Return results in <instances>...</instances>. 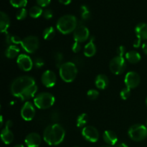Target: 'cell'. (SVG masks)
<instances>
[{
  "label": "cell",
  "mask_w": 147,
  "mask_h": 147,
  "mask_svg": "<svg viewBox=\"0 0 147 147\" xmlns=\"http://www.w3.org/2000/svg\"><path fill=\"white\" fill-rule=\"evenodd\" d=\"M65 131L64 128L58 123L49 125L43 132V139L50 146L60 144L64 140Z\"/></svg>",
  "instance_id": "1"
},
{
  "label": "cell",
  "mask_w": 147,
  "mask_h": 147,
  "mask_svg": "<svg viewBox=\"0 0 147 147\" xmlns=\"http://www.w3.org/2000/svg\"><path fill=\"white\" fill-rule=\"evenodd\" d=\"M35 84V80L32 77L29 76H23L17 78L11 83V94L14 96L20 98L22 93L31 86Z\"/></svg>",
  "instance_id": "2"
},
{
  "label": "cell",
  "mask_w": 147,
  "mask_h": 147,
  "mask_svg": "<svg viewBox=\"0 0 147 147\" xmlns=\"http://www.w3.org/2000/svg\"><path fill=\"white\" fill-rule=\"evenodd\" d=\"M78 27L77 19L72 14H66L60 17L57 22L56 27L63 34H70L74 32Z\"/></svg>",
  "instance_id": "3"
},
{
  "label": "cell",
  "mask_w": 147,
  "mask_h": 147,
  "mask_svg": "<svg viewBox=\"0 0 147 147\" xmlns=\"http://www.w3.org/2000/svg\"><path fill=\"white\" fill-rule=\"evenodd\" d=\"M60 76L63 81L71 83L76 79L78 74V68L76 65L73 62L64 63L60 67Z\"/></svg>",
  "instance_id": "4"
},
{
  "label": "cell",
  "mask_w": 147,
  "mask_h": 147,
  "mask_svg": "<svg viewBox=\"0 0 147 147\" xmlns=\"http://www.w3.org/2000/svg\"><path fill=\"white\" fill-rule=\"evenodd\" d=\"M55 101L54 96L47 92L37 94L34 98V103L38 109H47L51 107Z\"/></svg>",
  "instance_id": "5"
},
{
  "label": "cell",
  "mask_w": 147,
  "mask_h": 147,
  "mask_svg": "<svg viewBox=\"0 0 147 147\" xmlns=\"http://www.w3.org/2000/svg\"><path fill=\"white\" fill-rule=\"evenodd\" d=\"M128 134L132 140L141 142L147 137V128L143 124H134L129 128Z\"/></svg>",
  "instance_id": "6"
},
{
  "label": "cell",
  "mask_w": 147,
  "mask_h": 147,
  "mask_svg": "<svg viewBox=\"0 0 147 147\" xmlns=\"http://www.w3.org/2000/svg\"><path fill=\"white\" fill-rule=\"evenodd\" d=\"M126 67V63L125 58L121 56L114 57L110 62L109 68L112 73L115 75H120L124 72Z\"/></svg>",
  "instance_id": "7"
},
{
  "label": "cell",
  "mask_w": 147,
  "mask_h": 147,
  "mask_svg": "<svg viewBox=\"0 0 147 147\" xmlns=\"http://www.w3.org/2000/svg\"><path fill=\"white\" fill-rule=\"evenodd\" d=\"M40 42L35 36H28L22 40L21 46L27 53H34L38 49Z\"/></svg>",
  "instance_id": "8"
},
{
  "label": "cell",
  "mask_w": 147,
  "mask_h": 147,
  "mask_svg": "<svg viewBox=\"0 0 147 147\" xmlns=\"http://www.w3.org/2000/svg\"><path fill=\"white\" fill-rule=\"evenodd\" d=\"M89 34L90 32L88 27L83 24H79L73 32V38L75 42L80 43L86 41L88 39Z\"/></svg>",
  "instance_id": "9"
},
{
  "label": "cell",
  "mask_w": 147,
  "mask_h": 147,
  "mask_svg": "<svg viewBox=\"0 0 147 147\" xmlns=\"http://www.w3.org/2000/svg\"><path fill=\"white\" fill-rule=\"evenodd\" d=\"M141 78L136 72L129 71L126 73L124 78V83L126 87L130 89L135 88L139 85Z\"/></svg>",
  "instance_id": "10"
},
{
  "label": "cell",
  "mask_w": 147,
  "mask_h": 147,
  "mask_svg": "<svg viewBox=\"0 0 147 147\" xmlns=\"http://www.w3.org/2000/svg\"><path fill=\"white\" fill-rule=\"evenodd\" d=\"M82 135L86 140L92 143L97 142L99 138L98 131L94 126H85L82 130Z\"/></svg>",
  "instance_id": "11"
},
{
  "label": "cell",
  "mask_w": 147,
  "mask_h": 147,
  "mask_svg": "<svg viewBox=\"0 0 147 147\" xmlns=\"http://www.w3.org/2000/svg\"><path fill=\"white\" fill-rule=\"evenodd\" d=\"M17 63L19 67L24 71H30L33 67L32 60L29 55L26 54H21L17 57Z\"/></svg>",
  "instance_id": "12"
},
{
  "label": "cell",
  "mask_w": 147,
  "mask_h": 147,
  "mask_svg": "<svg viewBox=\"0 0 147 147\" xmlns=\"http://www.w3.org/2000/svg\"><path fill=\"white\" fill-rule=\"evenodd\" d=\"M35 115V109L34 105L30 102L27 101L23 105L21 109V116L24 120L30 121L33 119Z\"/></svg>",
  "instance_id": "13"
},
{
  "label": "cell",
  "mask_w": 147,
  "mask_h": 147,
  "mask_svg": "<svg viewBox=\"0 0 147 147\" xmlns=\"http://www.w3.org/2000/svg\"><path fill=\"white\" fill-rule=\"evenodd\" d=\"M12 124V121L10 120H8L7 121V123H6L5 127L1 131V140H2V142L5 144H11L12 142L13 139H14V134H13V133L10 130V128H11Z\"/></svg>",
  "instance_id": "14"
},
{
  "label": "cell",
  "mask_w": 147,
  "mask_h": 147,
  "mask_svg": "<svg viewBox=\"0 0 147 147\" xmlns=\"http://www.w3.org/2000/svg\"><path fill=\"white\" fill-rule=\"evenodd\" d=\"M41 80L42 84L47 88H52L57 82L55 73L52 70H46L42 75Z\"/></svg>",
  "instance_id": "15"
},
{
  "label": "cell",
  "mask_w": 147,
  "mask_h": 147,
  "mask_svg": "<svg viewBox=\"0 0 147 147\" xmlns=\"http://www.w3.org/2000/svg\"><path fill=\"white\" fill-rule=\"evenodd\" d=\"M42 142L41 136L37 133L29 134L24 139V143L27 147H38Z\"/></svg>",
  "instance_id": "16"
},
{
  "label": "cell",
  "mask_w": 147,
  "mask_h": 147,
  "mask_svg": "<svg viewBox=\"0 0 147 147\" xmlns=\"http://www.w3.org/2000/svg\"><path fill=\"white\" fill-rule=\"evenodd\" d=\"M103 140L105 141L106 144H108L110 146H113L116 145L118 142L117 135L116 134L115 132L111 130L105 131L103 134Z\"/></svg>",
  "instance_id": "17"
},
{
  "label": "cell",
  "mask_w": 147,
  "mask_h": 147,
  "mask_svg": "<svg viewBox=\"0 0 147 147\" xmlns=\"http://www.w3.org/2000/svg\"><path fill=\"white\" fill-rule=\"evenodd\" d=\"M96 53V47L94 43V37H91L90 39V41L84 47V55L86 57H93Z\"/></svg>",
  "instance_id": "18"
},
{
  "label": "cell",
  "mask_w": 147,
  "mask_h": 147,
  "mask_svg": "<svg viewBox=\"0 0 147 147\" xmlns=\"http://www.w3.org/2000/svg\"><path fill=\"white\" fill-rule=\"evenodd\" d=\"M135 32L136 37L141 40H147V24L146 23H139L135 27Z\"/></svg>",
  "instance_id": "19"
},
{
  "label": "cell",
  "mask_w": 147,
  "mask_h": 147,
  "mask_svg": "<svg viewBox=\"0 0 147 147\" xmlns=\"http://www.w3.org/2000/svg\"><path fill=\"white\" fill-rule=\"evenodd\" d=\"M10 25V20L9 16L4 11L0 12V29L1 33H7V30Z\"/></svg>",
  "instance_id": "20"
},
{
  "label": "cell",
  "mask_w": 147,
  "mask_h": 147,
  "mask_svg": "<svg viewBox=\"0 0 147 147\" xmlns=\"http://www.w3.org/2000/svg\"><path fill=\"white\" fill-rule=\"evenodd\" d=\"M109 78H108L107 76L103 74L98 75L96 78V80H95L96 86L100 90L106 88L107 86H109Z\"/></svg>",
  "instance_id": "21"
},
{
  "label": "cell",
  "mask_w": 147,
  "mask_h": 147,
  "mask_svg": "<svg viewBox=\"0 0 147 147\" xmlns=\"http://www.w3.org/2000/svg\"><path fill=\"white\" fill-rule=\"evenodd\" d=\"M37 88H37V85L36 84L27 88L22 93L21 96H20V98L22 100H26L31 98L34 97V95H35L36 93H37Z\"/></svg>",
  "instance_id": "22"
},
{
  "label": "cell",
  "mask_w": 147,
  "mask_h": 147,
  "mask_svg": "<svg viewBox=\"0 0 147 147\" xmlns=\"http://www.w3.org/2000/svg\"><path fill=\"white\" fill-rule=\"evenodd\" d=\"M125 57H126V59L129 63H133V64L139 63L141 60V58H142L141 55L138 52L134 51V50L126 53V55H125Z\"/></svg>",
  "instance_id": "23"
},
{
  "label": "cell",
  "mask_w": 147,
  "mask_h": 147,
  "mask_svg": "<svg viewBox=\"0 0 147 147\" xmlns=\"http://www.w3.org/2000/svg\"><path fill=\"white\" fill-rule=\"evenodd\" d=\"M20 53V48L17 45H10L7 47L5 51V55L7 58L12 59L17 57V55Z\"/></svg>",
  "instance_id": "24"
},
{
  "label": "cell",
  "mask_w": 147,
  "mask_h": 147,
  "mask_svg": "<svg viewBox=\"0 0 147 147\" xmlns=\"http://www.w3.org/2000/svg\"><path fill=\"white\" fill-rule=\"evenodd\" d=\"M43 10L40 6H34L31 7L29 10V14L32 18H38L41 15H42Z\"/></svg>",
  "instance_id": "25"
},
{
  "label": "cell",
  "mask_w": 147,
  "mask_h": 147,
  "mask_svg": "<svg viewBox=\"0 0 147 147\" xmlns=\"http://www.w3.org/2000/svg\"><path fill=\"white\" fill-rule=\"evenodd\" d=\"M55 30L53 27H48L45 28L42 33L43 38L46 40H52L55 37Z\"/></svg>",
  "instance_id": "26"
},
{
  "label": "cell",
  "mask_w": 147,
  "mask_h": 147,
  "mask_svg": "<svg viewBox=\"0 0 147 147\" xmlns=\"http://www.w3.org/2000/svg\"><path fill=\"white\" fill-rule=\"evenodd\" d=\"M80 14H81V18L83 20H88L90 18V12L87 6L82 5L80 7Z\"/></svg>",
  "instance_id": "27"
},
{
  "label": "cell",
  "mask_w": 147,
  "mask_h": 147,
  "mask_svg": "<svg viewBox=\"0 0 147 147\" xmlns=\"http://www.w3.org/2000/svg\"><path fill=\"white\" fill-rule=\"evenodd\" d=\"M88 115L86 113H83L80 114V116L78 117L77 119V126L78 127H82V126H85L88 122Z\"/></svg>",
  "instance_id": "28"
},
{
  "label": "cell",
  "mask_w": 147,
  "mask_h": 147,
  "mask_svg": "<svg viewBox=\"0 0 147 147\" xmlns=\"http://www.w3.org/2000/svg\"><path fill=\"white\" fill-rule=\"evenodd\" d=\"M9 2L16 8H24L27 4V0H9Z\"/></svg>",
  "instance_id": "29"
},
{
  "label": "cell",
  "mask_w": 147,
  "mask_h": 147,
  "mask_svg": "<svg viewBox=\"0 0 147 147\" xmlns=\"http://www.w3.org/2000/svg\"><path fill=\"white\" fill-rule=\"evenodd\" d=\"M54 58H55V60L56 66L60 68V66L63 64V63H62L63 60V53H60V52H56V53L54 54Z\"/></svg>",
  "instance_id": "30"
},
{
  "label": "cell",
  "mask_w": 147,
  "mask_h": 147,
  "mask_svg": "<svg viewBox=\"0 0 147 147\" xmlns=\"http://www.w3.org/2000/svg\"><path fill=\"white\" fill-rule=\"evenodd\" d=\"M27 15V11L25 8H21L16 14V18L18 20H22L26 18Z\"/></svg>",
  "instance_id": "31"
},
{
  "label": "cell",
  "mask_w": 147,
  "mask_h": 147,
  "mask_svg": "<svg viewBox=\"0 0 147 147\" xmlns=\"http://www.w3.org/2000/svg\"><path fill=\"white\" fill-rule=\"evenodd\" d=\"M131 95V89L129 88L126 87L121 90L120 93V96L123 100H126L129 98Z\"/></svg>",
  "instance_id": "32"
},
{
  "label": "cell",
  "mask_w": 147,
  "mask_h": 147,
  "mask_svg": "<svg viewBox=\"0 0 147 147\" xmlns=\"http://www.w3.org/2000/svg\"><path fill=\"white\" fill-rule=\"evenodd\" d=\"M98 91L97 90H95V89H90L87 93L88 98L89 99H90V100H95V99H96L98 97Z\"/></svg>",
  "instance_id": "33"
},
{
  "label": "cell",
  "mask_w": 147,
  "mask_h": 147,
  "mask_svg": "<svg viewBox=\"0 0 147 147\" xmlns=\"http://www.w3.org/2000/svg\"><path fill=\"white\" fill-rule=\"evenodd\" d=\"M33 63H34V66H35L37 68H40V67H42L45 65L44 60H43V59L40 57H35L34 61H33Z\"/></svg>",
  "instance_id": "34"
},
{
  "label": "cell",
  "mask_w": 147,
  "mask_h": 147,
  "mask_svg": "<svg viewBox=\"0 0 147 147\" xmlns=\"http://www.w3.org/2000/svg\"><path fill=\"white\" fill-rule=\"evenodd\" d=\"M42 16L45 19H46V20H50V19H51L53 16V11H52L51 9H46L43 10Z\"/></svg>",
  "instance_id": "35"
},
{
  "label": "cell",
  "mask_w": 147,
  "mask_h": 147,
  "mask_svg": "<svg viewBox=\"0 0 147 147\" xmlns=\"http://www.w3.org/2000/svg\"><path fill=\"white\" fill-rule=\"evenodd\" d=\"M36 1L40 7H45L50 4L51 0H36Z\"/></svg>",
  "instance_id": "36"
},
{
  "label": "cell",
  "mask_w": 147,
  "mask_h": 147,
  "mask_svg": "<svg viewBox=\"0 0 147 147\" xmlns=\"http://www.w3.org/2000/svg\"><path fill=\"white\" fill-rule=\"evenodd\" d=\"M80 49H81V46H80V42H75L73 44V46H72V50H73V53H78Z\"/></svg>",
  "instance_id": "37"
},
{
  "label": "cell",
  "mask_w": 147,
  "mask_h": 147,
  "mask_svg": "<svg viewBox=\"0 0 147 147\" xmlns=\"http://www.w3.org/2000/svg\"><path fill=\"white\" fill-rule=\"evenodd\" d=\"M117 54L118 56H121V57H123L124 55H126V48L124 46H119L117 49Z\"/></svg>",
  "instance_id": "38"
},
{
  "label": "cell",
  "mask_w": 147,
  "mask_h": 147,
  "mask_svg": "<svg viewBox=\"0 0 147 147\" xmlns=\"http://www.w3.org/2000/svg\"><path fill=\"white\" fill-rule=\"evenodd\" d=\"M60 119V114L57 111H54L53 113H51V119L53 121H57Z\"/></svg>",
  "instance_id": "39"
},
{
  "label": "cell",
  "mask_w": 147,
  "mask_h": 147,
  "mask_svg": "<svg viewBox=\"0 0 147 147\" xmlns=\"http://www.w3.org/2000/svg\"><path fill=\"white\" fill-rule=\"evenodd\" d=\"M141 42H142V40L140 38H139V37H137L134 40V47H136V48H138V47H140Z\"/></svg>",
  "instance_id": "40"
},
{
  "label": "cell",
  "mask_w": 147,
  "mask_h": 147,
  "mask_svg": "<svg viewBox=\"0 0 147 147\" xmlns=\"http://www.w3.org/2000/svg\"><path fill=\"white\" fill-rule=\"evenodd\" d=\"M142 50H143L144 53L146 55H147V42H145L144 43H143V44H142Z\"/></svg>",
  "instance_id": "41"
},
{
  "label": "cell",
  "mask_w": 147,
  "mask_h": 147,
  "mask_svg": "<svg viewBox=\"0 0 147 147\" xmlns=\"http://www.w3.org/2000/svg\"><path fill=\"white\" fill-rule=\"evenodd\" d=\"M59 2L61 3V4H65V5H67V4H70L72 0H58Z\"/></svg>",
  "instance_id": "42"
},
{
  "label": "cell",
  "mask_w": 147,
  "mask_h": 147,
  "mask_svg": "<svg viewBox=\"0 0 147 147\" xmlns=\"http://www.w3.org/2000/svg\"><path fill=\"white\" fill-rule=\"evenodd\" d=\"M116 147H128V146L124 143H119L116 144Z\"/></svg>",
  "instance_id": "43"
},
{
  "label": "cell",
  "mask_w": 147,
  "mask_h": 147,
  "mask_svg": "<svg viewBox=\"0 0 147 147\" xmlns=\"http://www.w3.org/2000/svg\"><path fill=\"white\" fill-rule=\"evenodd\" d=\"M14 147H24V146L23 144H17V145H15Z\"/></svg>",
  "instance_id": "44"
},
{
  "label": "cell",
  "mask_w": 147,
  "mask_h": 147,
  "mask_svg": "<svg viewBox=\"0 0 147 147\" xmlns=\"http://www.w3.org/2000/svg\"><path fill=\"white\" fill-rule=\"evenodd\" d=\"M1 126H3V117H2V116H1Z\"/></svg>",
  "instance_id": "45"
},
{
  "label": "cell",
  "mask_w": 147,
  "mask_h": 147,
  "mask_svg": "<svg viewBox=\"0 0 147 147\" xmlns=\"http://www.w3.org/2000/svg\"><path fill=\"white\" fill-rule=\"evenodd\" d=\"M100 147H112V146H110V145H104V146H101Z\"/></svg>",
  "instance_id": "46"
},
{
  "label": "cell",
  "mask_w": 147,
  "mask_h": 147,
  "mask_svg": "<svg viewBox=\"0 0 147 147\" xmlns=\"http://www.w3.org/2000/svg\"><path fill=\"white\" fill-rule=\"evenodd\" d=\"M146 106H147V97H146Z\"/></svg>",
  "instance_id": "47"
},
{
  "label": "cell",
  "mask_w": 147,
  "mask_h": 147,
  "mask_svg": "<svg viewBox=\"0 0 147 147\" xmlns=\"http://www.w3.org/2000/svg\"><path fill=\"white\" fill-rule=\"evenodd\" d=\"M146 125H147V119H146Z\"/></svg>",
  "instance_id": "48"
},
{
  "label": "cell",
  "mask_w": 147,
  "mask_h": 147,
  "mask_svg": "<svg viewBox=\"0 0 147 147\" xmlns=\"http://www.w3.org/2000/svg\"><path fill=\"white\" fill-rule=\"evenodd\" d=\"M76 147H77V146H76Z\"/></svg>",
  "instance_id": "49"
}]
</instances>
